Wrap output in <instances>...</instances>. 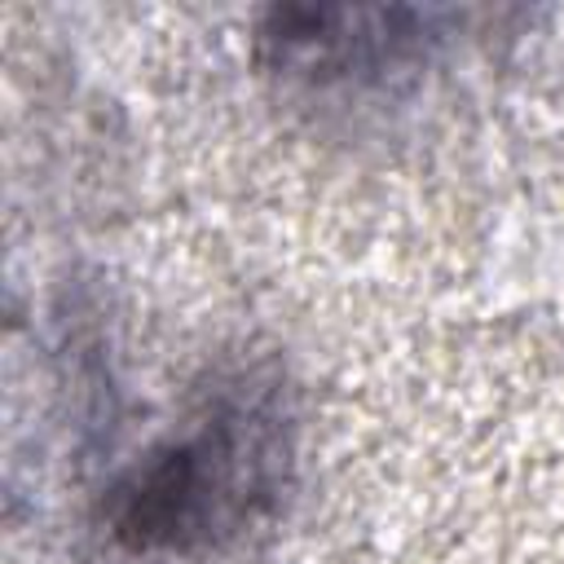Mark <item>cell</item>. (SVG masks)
<instances>
[{
    "mask_svg": "<svg viewBox=\"0 0 564 564\" xmlns=\"http://www.w3.org/2000/svg\"><path fill=\"white\" fill-rule=\"evenodd\" d=\"M282 419L264 397L220 401L194 432L150 454L119 489L115 529L132 546L185 551L234 533L273 489Z\"/></svg>",
    "mask_w": 564,
    "mask_h": 564,
    "instance_id": "1",
    "label": "cell"
}]
</instances>
